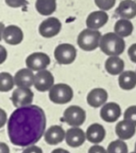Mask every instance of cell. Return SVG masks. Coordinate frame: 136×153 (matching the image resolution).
I'll return each instance as SVG.
<instances>
[{
  "mask_svg": "<svg viewBox=\"0 0 136 153\" xmlns=\"http://www.w3.org/2000/svg\"><path fill=\"white\" fill-rule=\"evenodd\" d=\"M117 0H94L95 4L102 11H109L116 4Z\"/></svg>",
  "mask_w": 136,
  "mask_h": 153,
  "instance_id": "27",
  "label": "cell"
},
{
  "mask_svg": "<svg viewBox=\"0 0 136 153\" xmlns=\"http://www.w3.org/2000/svg\"><path fill=\"white\" fill-rule=\"evenodd\" d=\"M118 84L122 90L131 91L136 87V72L125 71L118 77Z\"/></svg>",
  "mask_w": 136,
  "mask_h": 153,
  "instance_id": "22",
  "label": "cell"
},
{
  "mask_svg": "<svg viewBox=\"0 0 136 153\" xmlns=\"http://www.w3.org/2000/svg\"><path fill=\"white\" fill-rule=\"evenodd\" d=\"M100 50L109 56H119L126 48V42L124 38L118 36L115 32H108L101 37L100 43Z\"/></svg>",
  "mask_w": 136,
  "mask_h": 153,
  "instance_id": "2",
  "label": "cell"
},
{
  "mask_svg": "<svg viewBox=\"0 0 136 153\" xmlns=\"http://www.w3.org/2000/svg\"><path fill=\"white\" fill-rule=\"evenodd\" d=\"M34 98V93L30 88L26 87H17L12 93L11 100L13 105L18 108L22 107H26L31 105Z\"/></svg>",
  "mask_w": 136,
  "mask_h": 153,
  "instance_id": "7",
  "label": "cell"
},
{
  "mask_svg": "<svg viewBox=\"0 0 136 153\" xmlns=\"http://www.w3.org/2000/svg\"><path fill=\"white\" fill-rule=\"evenodd\" d=\"M86 139V133L80 127H72L66 131L65 142L70 147H80L84 143Z\"/></svg>",
  "mask_w": 136,
  "mask_h": 153,
  "instance_id": "13",
  "label": "cell"
},
{
  "mask_svg": "<svg viewBox=\"0 0 136 153\" xmlns=\"http://www.w3.org/2000/svg\"><path fill=\"white\" fill-rule=\"evenodd\" d=\"M50 57L43 52H35L28 56L26 58L27 68L32 71H41L46 69L50 65Z\"/></svg>",
  "mask_w": 136,
  "mask_h": 153,
  "instance_id": "8",
  "label": "cell"
},
{
  "mask_svg": "<svg viewBox=\"0 0 136 153\" xmlns=\"http://www.w3.org/2000/svg\"><path fill=\"white\" fill-rule=\"evenodd\" d=\"M108 153H128V147L125 141L119 139L111 142L108 146Z\"/></svg>",
  "mask_w": 136,
  "mask_h": 153,
  "instance_id": "26",
  "label": "cell"
},
{
  "mask_svg": "<svg viewBox=\"0 0 136 153\" xmlns=\"http://www.w3.org/2000/svg\"><path fill=\"white\" fill-rule=\"evenodd\" d=\"M66 132L60 126H50L44 134L45 142L49 145H57L65 140Z\"/></svg>",
  "mask_w": 136,
  "mask_h": 153,
  "instance_id": "15",
  "label": "cell"
},
{
  "mask_svg": "<svg viewBox=\"0 0 136 153\" xmlns=\"http://www.w3.org/2000/svg\"><path fill=\"white\" fill-rule=\"evenodd\" d=\"M136 126L130 120L124 119L116 126V134L119 139L125 141L129 140L135 134Z\"/></svg>",
  "mask_w": 136,
  "mask_h": 153,
  "instance_id": "17",
  "label": "cell"
},
{
  "mask_svg": "<svg viewBox=\"0 0 136 153\" xmlns=\"http://www.w3.org/2000/svg\"><path fill=\"white\" fill-rule=\"evenodd\" d=\"M88 153H108V152L104 147L98 145V144H95L89 149Z\"/></svg>",
  "mask_w": 136,
  "mask_h": 153,
  "instance_id": "30",
  "label": "cell"
},
{
  "mask_svg": "<svg viewBox=\"0 0 136 153\" xmlns=\"http://www.w3.org/2000/svg\"><path fill=\"white\" fill-rule=\"evenodd\" d=\"M114 30H115V33H117L118 36H120L122 38L129 37L133 33L134 25H133L132 22H130V20L121 18L120 20H118L116 22Z\"/></svg>",
  "mask_w": 136,
  "mask_h": 153,
  "instance_id": "23",
  "label": "cell"
},
{
  "mask_svg": "<svg viewBox=\"0 0 136 153\" xmlns=\"http://www.w3.org/2000/svg\"><path fill=\"white\" fill-rule=\"evenodd\" d=\"M101 33L98 30L85 29L77 37V44L84 51H93L100 47Z\"/></svg>",
  "mask_w": 136,
  "mask_h": 153,
  "instance_id": "3",
  "label": "cell"
},
{
  "mask_svg": "<svg viewBox=\"0 0 136 153\" xmlns=\"http://www.w3.org/2000/svg\"><path fill=\"white\" fill-rule=\"evenodd\" d=\"M35 74L33 71L29 68H22L19 70L14 75V82L17 87L30 88L34 85Z\"/></svg>",
  "mask_w": 136,
  "mask_h": 153,
  "instance_id": "18",
  "label": "cell"
},
{
  "mask_svg": "<svg viewBox=\"0 0 136 153\" xmlns=\"http://www.w3.org/2000/svg\"><path fill=\"white\" fill-rule=\"evenodd\" d=\"M77 56V51L74 46L69 43H63L58 45L54 51V56L56 61L59 65H70L72 64Z\"/></svg>",
  "mask_w": 136,
  "mask_h": 153,
  "instance_id": "5",
  "label": "cell"
},
{
  "mask_svg": "<svg viewBox=\"0 0 136 153\" xmlns=\"http://www.w3.org/2000/svg\"><path fill=\"white\" fill-rule=\"evenodd\" d=\"M22 153H24V152H22Z\"/></svg>",
  "mask_w": 136,
  "mask_h": 153,
  "instance_id": "39",
  "label": "cell"
},
{
  "mask_svg": "<svg viewBox=\"0 0 136 153\" xmlns=\"http://www.w3.org/2000/svg\"><path fill=\"white\" fill-rule=\"evenodd\" d=\"M47 119L44 110L36 105L16 108L7 121V134L12 144L30 147L45 134Z\"/></svg>",
  "mask_w": 136,
  "mask_h": 153,
  "instance_id": "1",
  "label": "cell"
},
{
  "mask_svg": "<svg viewBox=\"0 0 136 153\" xmlns=\"http://www.w3.org/2000/svg\"><path fill=\"white\" fill-rule=\"evenodd\" d=\"M128 56L132 62L136 64V43L133 44L128 49Z\"/></svg>",
  "mask_w": 136,
  "mask_h": 153,
  "instance_id": "31",
  "label": "cell"
},
{
  "mask_svg": "<svg viewBox=\"0 0 136 153\" xmlns=\"http://www.w3.org/2000/svg\"><path fill=\"white\" fill-rule=\"evenodd\" d=\"M48 98L55 104L69 103L74 98V91L71 86L65 83H57L48 91Z\"/></svg>",
  "mask_w": 136,
  "mask_h": 153,
  "instance_id": "4",
  "label": "cell"
},
{
  "mask_svg": "<svg viewBox=\"0 0 136 153\" xmlns=\"http://www.w3.org/2000/svg\"><path fill=\"white\" fill-rule=\"evenodd\" d=\"M109 99V94L105 89L95 88L87 95V103L92 108H100L104 106Z\"/></svg>",
  "mask_w": 136,
  "mask_h": 153,
  "instance_id": "14",
  "label": "cell"
},
{
  "mask_svg": "<svg viewBox=\"0 0 136 153\" xmlns=\"http://www.w3.org/2000/svg\"><path fill=\"white\" fill-rule=\"evenodd\" d=\"M6 121H7V115L5 111L3 108H1L0 109V128L4 126Z\"/></svg>",
  "mask_w": 136,
  "mask_h": 153,
  "instance_id": "33",
  "label": "cell"
},
{
  "mask_svg": "<svg viewBox=\"0 0 136 153\" xmlns=\"http://www.w3.org/2000/svg\"><path fill=\"white\" fill-rule=\"evenodd\" d=\"M121 108L116 102L106 103L100 109V117L108 123H114L121 117Z\"/></svg>",
  "mask_w": 136,
  "mask_h": 153,
  "instance_id": "12",
  "label": "cell"
},
{
  "mask_svg": "<svg viewBox=\"0 0 136 153\" xmlns=\"http://www.w3.org/2000/svg\"><path fill=\"white\" fill-rule=\"evenodd\" d=\"M54 76L51 72L48 70H41L39 71L35 74V80H34V87L38 91L45 92L49 91L54 86Z\"/></svg>",
  "mask_w": 136,
  "mask_h": 153,
  "instance_id": "10",
  "label": "cell"
},
{
  "mask_svg": "<svg viewBox=\"0 0 136 153\" xmlns=\"http://www.w3.org/2000/svg\"><path fill=\"white\" fill-rule=\"evenodd\" d=\"M22 152L24 153H43L41 148L38 147V146H35V145H31L30 147H27Z\"/></svg>",
  "mask_w": 136,
  "mask_h": 153,
  "instance_id": "32",
  "label": "cell"
},
{
  "mask_svg": "<svg viewBox=\"0 0 136 153\" xmlns=\"http://www.w3.org/2000/svg\"><path fill=\"white\" fill-rule=\"evenodd\" d=\"M135 151L136 152V143H135Z\"/></svg>",
  "mask_w": 136,
  "mask_h": 153,
  "instance_id": "37",
  "label": "cell"
},
{
  "mask_svg": "<svg viewBox=\"0 0 136 153\" xmlns=\"http://www.w3.org/2000/svg\"><path fill=\"white\" fill-rule=\"evenodd\" d=\"M116 13L122 19L131 20L136 16V1L123 0L116 9Z\"/></svg>",
  "mask_w": 136,
  "mask_h": 153,
  "instance_id": "19",
  "label": "cell"
},
{
  "mask_svg": "<svg viewBox=\"0 0 136 153\" xmlns=\"http://www.w3.org/2000/svg\"><path fill=\"white\" fill-rule=\"evenodd\" d=\"M105 69L111 75L121 74L125 69V62L118 56H109L105 62Z\"/></svg>",
  "mask_w": 136,
  "mask_h": 153,
  "instance_id": "21",
  "label": "cell"
},
{
  "mask_svg": "<svg viewBox=\"0 0 136 153\" xmlns=\"http://www.w3.org/2000/svg\"><path fill=\"white\" fill-rule=\"evenodd\" d=\"M130 153H136V152L135 151V152H130Z\"/></svg>",
  "mask_w": 136,
  "mask_h": 153,
  "instance_id": "38",
  "label": "cell"
},
{
  "mask_svg": "<svg viewBox=\"0 0 136 153\" xmlns=\"http://www.w3.org/2000/svg\"><path fill=\"white\" fill-rule=\"evenodd\" d=\"M106 137V130L100 124L95 123L91 125L86 131L87 140L94 144L100 143Z\"/></svg>",
  "mask_w": 136,
  "mask_h": 153,
  "instance_id": "20",
  "label": "cell"
},
{
  "mask_svg": "<svg viewBox=\"0 0 136 153\" xmlns=\"http://www.w3.org/2000/svg\"><path fill=\"white\" fill-rule=\"evenodd\" d=\"M37 12L44 16L52 14L56 9V0H36Z\"/></svg>",
  "mask_w": 136,
  "mask_h": 153,
  "instance_id": "24",
  "label": "cell"
},
{
  "mask_svg": "<svg viewBox=\"0 0 136 153\" xmlns=\"http://www.w3.org/2000/svg\"><path fill=\"white\" fill-rule=\"evenodd\" d=\"M124 119L130 120L136 126V106H131L126 109L124 113Z\"/></svg>",
  "mask_w": 136,
  "mask_h": 153,
  "instance_id": "28",
  "label": "cell"
},
{
  "mask_svg": "<svg viewBox=\"0 0 136 153\" xmlns=\"http://www.w3.org/2000/svg\"><path fill=\"white\" fill-rule=\"evenodd\" d=\"M109 21V15L105 11H94L91 13L86 19V26L89 29L99 30Z\"/></svg>",
  "mask_w": 136,
  "mask_h": 153,
  "instance_id": "16",
  "label": "cell"
},
{
  "mask_svg": "<svg viewBox=\"0 0 136 153\" xmlns=\"http://www.w3.org/2000/svg\"><path fill=\"white\" fill-rule=\"evenodd\" d=\"M51 153H70L68 151L65 150V149H61V148H58V149H55Z\"/></svg>",
  "mask_w": 136,
  "mask_h": 153,
  "instance_id": "36",
  "label": "cell"
},
{
  "mask_svg": "<svg viewBox=\"0 0 136 153\" xmlns=\"http://www.w3.org/2000/svg\"><path fill=\"white\" fill-rule=\"evenodd\" d=\"M86 119V112L79 106L68 107L63 114V120L72 127H80Z\"/></svg>",
  "mask_w": 136,
  "mask_h": 153,
  "instance_id": "6",
  "label": "cell"
},
{
  "mask_svg": "<svg viewBox=\"0 0 136 153\" xmlns=\"http://www.w3.org/2000/svg\"><path fill=\"white\" fill-rule=\"evenodd\" d=\"M2 39L9 45H19L23 39V32L20 27L9 25L2 29Z\"/></svg>",
  "mask_w": 136,
  "mask_h": 153,
  "instance_id": "11",
  "label": "cell"
},
{
  "mask_svg": "<svg viewBox=\"0 0 136 153\" xmlns=\"http://www.w3.org/2000/svg\"><path fill=\"white\" fill-rule=\"evenodd\" d=\"M14 77L11 74L6 72H2L0 74V91L7 92L13 90L14 86Z\"/></svg>",
  "mask_w": 136,
  "mask_h": 153,
  "instance_id": "25",
  "label": "cell"
},
{
  "mask_svg": "<svg viewBox=\"0 0 136 153\" xmlns=\"http://www.w3.org/2000/svg\"><path fill=\"white\" fill-rule=\"evenodd\" d=\"M0 153H10L9 147L7 146L6 143H0Z\"/></svg>",
  "mask_w": 136,
  "mask_h": 153,
  "instance_id": "35",
  "label": "cell"
},
{
  "mask_svg": "<svg viewBox=\"0 0 136 153\" xmlns=\"http://www.w3.org/2000/svg\"><path fill=\"white\" fill-rule=\"evenodd\" d=\"M61 28L62 23L57 18L49 17L39 24V32L44 38H53L60 32Z\"/></svg>",
  "mask_w": 136,
  "mask_h": 153,
  "instance_id": "9",
  "label": "cell"
},
{
  "mask_svg": "<svg viewBox=\"0 0 136 153\" xmlns=\"http://www.w3.org/2000/svg\"><path fill=\"white\" fill-rule=\"evenodd\" d=\"M5 4L12 8H19L26 6L28 2L27 0H5Z\"/></svg>",
  "mask_w": 136,
  "mask_h": 153,
  "instance_id": "29",
  "label": "cell"
},
{
  "mask_svg": "<svg viewBox=\"0 0 136 153\" xmlns=\"http://www.w3.org/2000/svg\"><path fill=\"white\" fill-rule=\"evenodd\" d=\"M0 53H1V60H0V64H3L4 62V60L6 59V57H7V52H6V50H5V48H4V46H1L0 47Z\"/></svg>",
  "mask_w": 136,
  "mask_h": 153,
  "instance_id": "34",
  "label": "cell"
}]
</instances>
